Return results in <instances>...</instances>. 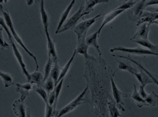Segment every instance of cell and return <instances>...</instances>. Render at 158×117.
Listing matches in <instances>:
<instances>
[{"instance_id": "obj_23", "label": "cell", "mask_w": 158, "mask_h": 117, "mask_svg": "<svg viewBox=\"0 0 158 117\" xmlns=\"http://www.w3.org/2000/svg\"><path fill=\"white\" fill-rule=\"evenodd\" d=\"M40 16L42 25L44 27V30L48 29L49 16L45 9L44 0H40Z\"/></svg>"}, {"instance_id": "obj_47", "label": "cell", "mask_w": 158, "mask_h": 117, "mask_svg": "<svg viewBox=\"0 0 158 117\" xmlns=\"http://www.w3.org/2000/svg\"><path fill=\"white\" fill-rule=\"evenodd\" d=\"M3 7V6H2V4H1V3H0V8H1V7Z\"/></svg>"}, {"instance_id": "obj_4", "label": "cell", "mask_w": 158, "mask_h": 117, "mask_svg": "<svg viewBox=\"0 0 158 117\" xmlns=\"http://www.w3.org/2000/svg\"><path fill=\"white\" fill-rule=\"evenodd\" d=\"M101 15L102 13H100L92 18L86 19L85 21L78 23L74 27L72 30L74 31V32L77 34V40H81L82 38H86V33H87V32L90 29V27L95 23L96 20L98 17L101 16Z\"/></svg>"}, {"instance_id": "obj_11", "label": "cell", "mask_w": 158, "mask_h": 117, "mask_svg": "<svg viewBox=\"0 0 158 117\" xmlns=\"http://www.w3.org/2000/svg\"><path fill=\"white\" fill-rule=\"evenodd\" d=\"M45 35L46 37L47 41V49H48V56L52 57L54 61H58V58L57 55V52L56 50V47L53 40L51 38L48 29L44 30Z\"/></svg>"}, {"instance_id": "obj_3", "label": "cell", "mask_w": 158, "mask_h": 117, "mask_svg": "<svg viewBox=\"0 0 158 117\" xmlns=\"http://www.w3.org/2000/svg\"><path fill=\"white\" fill-rule=\"evenodd\" d=\"M88 91L89 88L86 86L80 95L77 96V97H76L73 100L71 101L70 103L66 105L64 108H62L60 111H58L57 116L60 117L66 115L68 113L73 111L75 108H77L78 106H80L82 104L85 103H89V100L87 98Z\"/></svg>"}, {"instance_id": "obj_41", "label": "cell", "mask_w": 158, "mask_h": 117, "mask_svg": "<svg viewBox=\"0 0 158 117\" xmlns=\"http://www.w3.org/2000/svg\"><path fill=\"white\" fill-rule=\"evenodd\" d=\"M138 92H139V95H141V96L142 97V98L143 99H145L146 97L148 96V94L147 92H145V87H143V86H142L141 85L139 86V91H138Z\"/></svg>"}, {"instance_id": "obj_48", "label": "cell", "mask_w": 158, "mask_h": 117, "mask_svg": "<svg viewBox=\"0 0 158 117\" xmlns=\"http://www.w3.org/2000/svg\"><path fill=\"white\" fill-rule=\"evenodd\" d=\"M35 1H36V2H38V0H35Z\"/></svg>"}, {"instance_id": "obj_45", "label": "cell", "mask_w": 158, "mask_h": 117, "mask_svg": "<svg viewBox=\"0 0 158 117\" xmlns=\"http://www.w3.org/2000/svg\"><path fill=\"white\" fill-rule=\"evenodd\" d=\"M8 1H9V0H3V2H4L5 3H7Z\"/></svg>"}, {"instance_id": "obj_25", "label": "cell", "mask_w": 158, "mask_h": 117, "mask_svg": "<svg viewBox=\"0 0 158 117\" xmlns=\"http://www.w3.org/2000/svg\"><path fill=\"white\" fill-rule=\"evenodd\" d=\"M44 74L38 71L30 74V80L29 83L33 85L42 86L44 83Z\"/></svg>"}, {"instance_id": "obj_27", "label": "cell", "mask_w": 158, "mask_h": 117, "mask_svg": "<svg viewBox=\"0 0 158 117\" xmlns=\"http://www.w3.org/2000/svg\"><path fill=\"white\" fill-rule=\"evenodd\" d=\"M61 67L58 65V61H54V65L50 71V77L54 80L55 85H57L58 78L60 77Z\"/></svg>"}, {"instance_id": "obj_24", "label": "cell", "mask_w": 158, "mask_h": 117, "mask_svg": "<svg viewBox=\"0 0 158 117\" xmlns=\"http://www.w3.org/2000/svg\"><path fill=\"white\" fill-rule=\"evenodd\" d=\"M134 42L140 45L141 46L143 47L147 48L151 51L158 53V45L153 44L152 43L150 42L148 40H141V39H137V40H133Z\"/></svg>"}, {"instance_id": "obj_29", "label": "cell", "mask_w": 158, "mask_h": 117, "mask_svg": "<svg viewBox=\"0 0 158 117\" xmlns=\"http://www.w3.org/2000/svg\"><path fill=\"white\" fill-rule=\"evenodd\" d=\"M108 111H109V115L111 117H118L121 116L120 114L119 108H118L117 103L114 100H110L108 103Z\"/></svg>"}, {"instance_id": "obj_19", "label": "cell", "mask_w": 158, "mask_h": 117, "mask_svg": "<svg viewBox=\"0 0 158 117\" xmlns=\"http://www.w3.org/2000/svg\"><path fill=\"white\" fill-rule=\"evenodd\" d=\"M118 63V66H117V69L114 71V72L113 73V76L114 77L115 75V73L119 71H128L130 73L134 74L137 73V69L135 67H133V66L131 65V63H126V62H123L122 61H117Z\"/></svg>"}, {"instance_id": "obj_36", "label": "cell", "mask_w": 158, "mask_h": 117, "mask_svg": "<svg viewBox=\"0 0 158 117\" xmlns=\"http://www.w3.org/2000/svg\"><path fill=\"white\" fill-rule=\"evenodd\" d=\"M0 26H1L2 28L4 29L5 32H6L7 36H8V37H9V40H10V43L14 41V39L13 36H11V33L10 32V29L8 28V27H7V25L6 24L5 19H4V18L1 17V16H0Z\"/></svg>"}, {"instance_id": "obj_1", "label": "cell", "mask_w": 158, "mask_h": 117, "mask_svg": "<svg viewBox=\"0 0 158 117\" xmlns=\"http://www.w3.org/2000/svg\"><path fill=\"white\" fill-rule=\"evenodd\" d=\"M84 58L85 73L82 77L91 96L89 101L91 110L97 116H109L108 103L113 100L110 84L111 68L102 55L95 57L89 55Z\"/></svg>"}, {"instance_id": "obj_18", "label": "cell", "mask_w": 158, "mask_h": 117, "mask_svg": "<svg viewBox=\"0 0 158 117\" xmlns=\"http://www.w3.org/2000/svg\"><path fill=\"white\" fill-rule=\"evenodd\" d=\"M125 10L123 9H114L112 11H110L109 13L106 14L105 17H104V20L102 21V25H101V27H99V29H98V32L99 33H101V32L102 31V29H103V27L106 25L108 24L109 23H110L111 21H113V19L117 17L118 15H120L121 13H123Z\"/></svg>"}, {"instance_id": "obj_8", "label": "cell", "mask_w": 158, "mask_h": 117, "mask_svg": "<svg viewBox=\"0 0 158 117\" xmlns=\"http://www.w3.org/2000/svg\"><path fill=\"white\" fill-rule=\"evenodd\" d=\"M147 0H137V3L130 9L129 19L131 21H137L140 15L145 9V3Z\"/></svg>"}, {"instance_id": "obj_34", "label": "cell", "mask_w": 158, "mask_h": 117, "mask_svg": "<svg viewBox=\"0 0 158 117\" xmlns=\"http://www.w3.org/2000/svg\"><path fill=\"white\" fill-rule=\"evenodd\" d=\"M42 86L46 91V92H48V95L50 92H51L52 91L54 90L56 85H55L54 80L50 77H49L48 79H47L44 83H43Z\"/></svg>"}, {"instance_id": "obj_37", "label": "cell", "mask_w": 158, "mask_h": 117, "mask_svg": "<svg viewBox=\"0 0 158 117\" xmlns=\"http://www.w3.org/2000/svg\"><path fill=\"white\" fill-rule=\"evenodd\" d=\"M137 0H129V1L125 2H123L122 4L119 5L117 8H116V9H123V10H126L128 9H131V7H133L134 6H135V3H137Z\"/></svg>"}, {"instance_id": "obj_44", "label": "cell", "mask_w": 158, "mask_h": 117, "mask_svg": "<svg viewBox=\"0 0 158 117\" xmlns=\"http://www.w3.org/2000/svg\"><path fill=\"white\" fill-rule=\"evenodd\" d=\"M152 24H156L158 25V19H157V20H156V21H153Z\"/></svg>"}, {"instance_id": "obj_33", "label": "cell", "mask_w": 158, "mask_h": 117, "mask_svg": "<svg viewBox=\"0 0 158 117\" xmlns=\"http://www.w3.org/2000/svg\"><path fill=\"white\" fill-rule=\"evenodd\" d=\"M53 65H54V59L51 57L48 56V61L46 62L44 67V82L50 77V71L51 70H52Z\"/></svg>"}, {"instance_id": "obj_28", "label": "cell", "mask_w": 158, "mask_h": 117, "mask_svg": "<svg viewBox=\"0 0 158 117\" xmlns=\"http://www.w3.org/2000/svg\"><path fill=\"white\" fill-rule=\"evenodd\" d=\"M110 0H86V4L84 11L87 14H89L93 10L94 6L101 3H107Z\"/></svg>"}, {"instance_id": "obj_42", "label": "cell", "mask_w": 158, "mask_h": 117, "mask_svg": "<svg viewBox=\"0 0 158 117\" xmlns=\"http://www.w3.org/2000/svg\"><path fill=\"white\" fill-rule=\"evenodd\" d=\"M158 5V0H148L145 3V8L150 6Z\"/></svg>"}, {"instance_id": "obj_12", "label": "cell", "mask_w": 158, "mask_h": 117, "mask_svg": "<svg viewBox=\"0 0 158 117\" xmlns=\"http://www.w3.org/2000/svg\"><path fill=\"white\" fill-rule=\"evenodd\" d=\"M137 30L134 34L131 40L141 39V40H148V36L150 31V25L147 24V23H143L138 26Z\"/></svg>"}, {"instance_id": "obj_7", "label": "cell", "mask_w": 158, "mask_h": 117, "mask_svg": "<svg viewBox=\"0 0 158 117\" xmlns=\"http://www.w3.org/2000/svg\"><path fill=\"white\" fill-rule=\"evenodd\" d=\"M113 76L110 78V84H111V90H112V96L113 98L115 101L118 108H119V110L125 112V110L123 108L124 103L123 102V100L124 98H127V97H129V95L125 94V93L121 91L117 87L116 83H114L113 79Z\"/></svg>"}, {"instance_id": "obj_16", "label": "cell", "mask_w": 158, "mask_h": 117, "mask_svg": "<svg viewBox=\"0 0 158 117\" xmlns=\"http://www.w3.org/2000/svg\"><path fill=\"white\" fill-rule=\"evenodd\" d=\"M12 108L14 114L17 116H26V108L24 101H22L19 99L15 100L12 104Z\"/></svg>"}, {"instance_id": "obj_46", "label": "cell", "mask_w": 158, "mask_h": 117, "mask_svg": "<svg viewBox=\"0 0 158 117\" xmlns=\"http://www.w3.org/2000/svg\"><path fill=\"white\" fill-rule=\"evenodd\" d=\"M3 2V0H0V3H2Z\"/></svg>"}, {"instance_id": "obj_13", "label": "cell", "mask_w": 158, "mask_h": 117, "mask_svg": "<svg viewBox=\"0 0 158 117\" xmlns=\"http://www.w3.org/2000/svg\"><path fill=\"white\" fill-rule=\"evenodd\" d=\"M113 55L114 57H116L125 58L126 60H128L129 61L132 62V63H133L134 64L137 65L138 67H139V68H141L142 70H143V71H144L150 77L152 78V80L154 81V84H156V85H157L158 86V76L157 75H156V74H153L152 72L149 71V70H148L145 67H143V65H141L139 63V62H138L137 61L133 59V58L131 57H130V56H122V55Z\"/></svg>"}, {"instance_id": "obj_22", "label": "cell", "mask_w": 158, "mask_h": 117, "mask_svg": "<svg viewBox=\"0 0 158 117\" xmlns=\"http://www.w3.org/2000/svg\"><path fill=\"white\" fill-rule=\"evenodd\" d=\"M85 39L86 38H82L81 40H77V46L75 49L77 51V53L82 55L84 57H87L89 56V46L86 43Z\"/></svg>"}, {"instance_id": "obj_38", "label": "cell", "mask_w": 158, "mask_h": 117, "mask_svg": "<svg viewBox=\"0 0 158 117\" xmlns=\"http://www.w3.org/2000/svg\"><path fill=\"white\" fill-rule=\"evenodd\" d=\"M46 105V108H45V117H50V116H57L58 112L57 111H55L54 110V108L52 106H50V105L48 103H45Z\"/></svg>"}, {"instance_id": "obj_43", "label": "cell", "mask_w": 158, "mask_h": 117, "mask_svg": "<svg viewBox=\"0 0 158 117\" xmlns=\"http://www.w3.org/2000/svg\"><path fill=\"white\" fill-rule=\"evenodd\" d=\"M148 11H151V12H153V13H158V7H148Z\"/></svg>"}, {"instance_id": "obj_39", "label": "cell", "mask_w": 158, "mask_h": 117, "mask_svg": "<svg viewBox=\"0 0 158 117\" xmlns=\"http://www.w3.org/2000/svg\"><path fill=\"white\" fill-rule=\"evenodd\" d=\"M3 28L2 27H0V47L2 49H10V45L5 41L4 38L3 36Z\"/></svg>"}, {"instance_id": "obj_35", "label": "cell", "mask_w": 158, "mask_h": 117, "mask_svg": "<svg viewBox=\"0 0 158 117\" xmlns=\"http://www.w3.org/2000/svg\"><path fill=\"white\" fill-rule=\"evenodd\" d=\"M64 79H65V78H63V79H62L57 83V85H56V86H55L54 91H55V95H56V102H55V104H54V107H53L54 110L55 111H56V105H57V103H58V100L59 96H60V92H61V90H62V85H63V83H64Z\"/></svg>"}, {"instance_id": "obj_21", "label": "cell", "mask_w": 158, "mask_h": 117, "mask_svg": "<svg viewBox=\"0 0 158 117\" xmlns=\"http://www.w3.org/2000/svg\"><path fill=\"white\" fill-rule=\"evenodd\" d=\"M133 88L134 89L132 95L131 96H129V97H131V98L134 100V102L137 104V107L139 108H141L143 107H148L147 103L145 102V100L142 98L141 95H139L135 85H134Z\"/></svg>"}, {"instance_id": "obj_32", "label": "cell", "mask_w": 158, "mask_h": 117, "mask_svg": "<svg viewBox=\"0 0 158 117\" xmlns=\"http://www.w3.org/2000/svg\"><path fill=\"white\" fill-rule=\"evenodd\" d=\"M33 89L35 92H36L40 96L44 101L45 103H48V92H46L45 89L43 88L42 86L33 85Z\"/></svg>"}, {"instance_id": "obj_26", "label": "cell", "mask_w": 158, "mask_h": 117, "mask_svg": "<svg viewBox=\"0 0 158 117\" xmlns=\"http://www.w3.org/2000/svg\"><path fill=\"white\" fill-rule=\"evenodd\" d=\"M76 54H77V51H76V49H74V53H73L72 56H71V57L70 58L69 61L67 62L66 64L64 66V67H61V71H60V77H59V78H58V83L62 79H63V78H65L66 75H67V73H68V72L69 71L71 65H72V63H73V61L74 60L75 55H76Z\"/></svg>"}, {"instance_id": "obj_31", "label": "cell", "mask_w": 158, "mask_h": 117, "mask_svg": "<svg viewBox=\"0 0 158 117\" xmlns=\"http://www.w3.org/2000/svg\"><path fill=\"white\" fill-rule=\"evenodd\" d=\"M145 102L147 103L148 107H153L158 106V95L155 92H152L145 99Z\"/></svg>"}, {"instance_id": "obj_17", "label": "cell", "mask_w": 158, "mask_h": 117, "mask_svg": "<svg viewBox=\"0 0 158 117\" xmlns=\"http://www.w3.org/2000/svg\"><path fill=\"white\" fill-rule=\"evenodd\" d=\"M76 1H77V0H72L71 2L70 3V4L69 5V6L66 7V9L64 11H63L62 13L61 14L60 21H59V23H58V26H57V28L56 29V32H55V34H58V32H59V31H60V29L62 28L63 24H64V22L66 20L67 17H68V16H69V15L71 9H72L74 5L75 4V3H76Z\"/></svg>"}, {"instance_id": "obj_2", "label": "cell", "mask_w": 158, "mask_h": 117, "mask_svg": "<svg viewBox=\"0 0 158 117\" xmlns=\"http://www.w3.org/2000/svg\"><path fill=\"white\" fill-rule=\"evenodd\" d=\"M0 11H1V12L3 14V18H4V19H5L6 24H7V27H8V28L10 29V32L11 33V36H13L14 40L16 41L22 47V48H23V49L24 50L27 54H28V55L33 58L34 62H35V65H36V70L38 71V69H39V64H38V61L37 58L30 51V50L27 49V48L26 47V46L24 44V43L22 41V40H21V38L19 37V36L17 34L16 32H15L14 26V23H13V21H12V19H11V17L10 16V13L5 9L4 7H3V6L0 8Z\"/></svg>"}, {"instance_id": "obj_14", "label": "cell", "mask_w": 158, "mask_h": 117, "mask_svg": "<svg viewBox=\"0 0 158 117\" xmlns=\"http://www.w3.org/2000/svg\"><path fill=\"white\" fill-rule=\"evenodd\" d=\"M16 87H15V91L18 92L20 93V98L19 99L22 101H24L27 96L30 94V91L33 89V85L30 83H27L24 84H19L16 83Z\"/></svg>"}, {"instance_id": "obj_10", "label": "cell", "mask_w": 158, "mask_h": 117, "mask_svg": "<svg viewBox=\"0 0 158 117\" xmlns=\"http://www.w3.org/2000/svg\"><path fill=\"white\" fill-rule=\"evenodd\" d=\"M158 19V13H153L149 11H143V13L140 15L139 19L137 21V26H139L143 23H148V24L150 25L153 21Z\"/></svg>"}, {"instance_id": "obj_9", "label": "cell", "mask_w": 158, "mask_h": 117, "mask_svg": "<svg viewBox=\"0 0 158 117\" xmlns=\"http://www.w3.org/2000/svg\"><path fill=\"white\" fill-rule=\"evenodd\" d=\"M11 46H12V49H13V51L14 53V55H15V58H16L18 63L19 64V66H20V67L22 69V71L23 75L26 76L27 81L29 82L30 80V74L29 73L28 71H27V70L26 69V65L24 63V61H23L22 54L20 53V52H19V51L17 48V47H16V45H15V43L14 41L11 42Z\"/></svg>"}, {"instance_id": "obj_6", "label": "cell", "mask_w": 158, "mask_h": 117, "mask_svg": "<svg viewBox=\"0 0 158 117\" xmlns=\"http://www.w3.org/2000/svg\"><path fill=\"white\" fill-rule=\"evenodd\" d=\"M116 51H121L125 53H128L130 55H155L158 57V53H153L149 49H146L142 48L141 47H138L135 48H129V47H114L110 49V53H114Z\"/></svg>"}, {"instance_id": "obj_40", "label": "cell", "mask_w": 158, "mask_h": 117, "mask_svg": "<svg viewBox=\"0 0 158 117\" xmlns=\"http://www.w3.org/2000/svg\"><path fill=\"white\" fill-rule=\"evenodd\" d=\"M55 102H56V95H55V91L54 90L48 94V103L50 106L54 107Z\"/></svg>"}, {"instance_id": "obj_30", "label": "cell", "mask_w": 158, "mask_h": 117, "mask_svg": "<svg viewBox=\"0 0 158 117\" xmlns=\"http://www.w3.org/2000/svg\"><path fill=\"white\" fill-rule=\"evenodd\" d=\"M0 77L2 78L3 83L6 88H8L14 85L13 77L10 73L2 72L0 71Z\"/></svg>"}, {"instance_id": "obj_5", "label": "cell", "mask_w": 158, "mask_h": 117, "mask_svg": "<svg viewBox=\"0 0 158 117\" xmlns=\"http://www.w3.org/2000/svg\"><path fill=\"white\" fill-rule=\"evenodd\" d=\"M84 9L85 6L83 4V3H82L81 7H79V9L77 11V12L75 13L70 19H69V20H67V21L64 24H63L62 28L59 31L58 33H62L68 30H72L74 27L78 24V22L82 17H83L85 15H88L87 13L85 12Z\"/></svg>"}, {"instance_id": "obj_15", "label": "cell", "mask_w": 158, "mask_h": 117, "mask_svg": "<svg viewBox=\"0 0 158 117\" xmlns=\"http://www.w3.org/2000/svg\"><path fill=\"white\" fill-rule=\"evenodd\" d=\"M100 33L98 30H97L95 32L86 37L85 41L89 47H93L96 49L98 53V55H102V52L100 49V46L98 43V38L99 37Z\"/></svg>"}, {"instance_id": "obj_20", "label": "cell", "mask_w": 158, "mask_h": 117, "mask_svg": "<svg viewBox=\"0 0 158 117\" xmlns=\"http://www.w3.org/2000/svg\"><path fill=\"white\" fill-rule=\"evenodd\" d=\"M137 78V81L139 82L140 84L143 86L145 87L146 85H148L149 84H154V81L152 80V79L150 77L147 73H146L144 71H143L141 68H140V72L139 73H136L134 74Z\"/></svg>"}]
</instances>
